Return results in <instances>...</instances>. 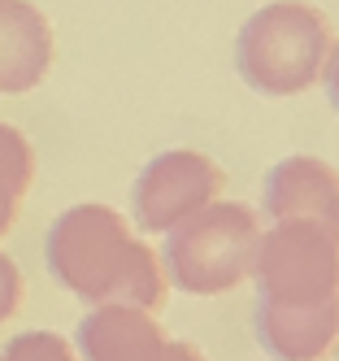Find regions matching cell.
Wrapping results in <instances>:
<instances>
[{"mask_svg":"<svg viewBox=\"0 0 339 361\" xmlns=\"http://www.w3.org/2000/svg\"><path fill=\"white\" fill-rule=\"evenodd\" d=\"M257 344L274 361H322L339 344V235L313 222L261 226L252 274Z\"/></svg>","mask_w":339,"mask_h":361,"instance_id":"1","label":"cell"},{"mask_svg":"<svg viewBox=\"0 0 339 361\" xmlns=\"http://www.w3.org/2000/svg\"><path fill=\"white\" fill-rule=\"evenodd\" d=\"M48 274L83 305H135L152 309L166 305V270L130 222L109 204H70L52 218L44 235Z\"/></svg>","mask_w":339,"mask_h":361,"instance_id":"2","label":"cell"},{"mask_svg":"<svg viewBox=\"0 0 339 361\" xmlns=\"http://www.w3.org/2000/svg\"><path fill=\"white\" fill-rule=\"evenodd\" d=\"M261 214L270 222H313L339 235V170L322 157H283L261 183Z\"/></svg>","mask_w":339,"mask_h":361,"instance_id":"6","label":"cell"},{"mask_svg":"<svg viewBox=\"0 0 339 361\" xmlns=\"http://www.w3.org/2000/svg\"><path fill=\"white\" fill-rule=\"evenodd\" d=\"M331 357H335V361H339V344H335V348H331Z\"/></svg>","mask_w":339,"mask_h":361,"instance_id":"13","label":"cell"},{"mask_svg":"<svg viewBox=\"0 0 339 361\" xmlns=\"http://www.w3.org/2000/svg\"><path fill=\"white\" fill-rule=\"evenodd\" d=\"M261 240V218L248 204L214 200L209 209L183 218L166 231L161 270L187 296H226L252 274V257Z\"/></svg>","mask_w":339,"mask_h":361,"instance_id":"4","label":"cell"},{"mask_svg":"<svg viewBox=\"0 0 339 361\" xmlns=\"http://www.w3.org/2000/svg\"><path fill=\"white\" fill-rule=\"evenodd\" d=\"M22 296H26L22 270L13 266V257H9V252H0V322L18 318V309H22Z\"/></svg>","mask_w":339,"mask_h":361,"instance_id":"11","label":"cell"},{"mask_svg":"<svg viewBox=\"0 0 339 361\" xmlns=\"http://www.w3.org/2000/svg\"><path fill=\"white\" fill-rule=\"evenodd\" d=\"M35 183V148L18 126L0 122V235H9Z\"/></svg>","mask_w":339,"mask_h":361,"instance_id":"9","label":"cell"},{"mask_svg":"<svg viewBox=\"0 0 339 361\" xmlns=\"http://www.w3.org/2000/svg\"><path fill=\"white\" fill-rule=\"evenodd\" d=\"M0 361H78V353L57 331H22L5 344Z\"/></svg>","mask_w":339,"mask_h":361,"instance_id":"10","label":"cell"},{"mask_svg":"<svg viewBox=\"0 0 339 361\" xmlns=\"http://www.w3.org/2000/svg\"><path fill=\"white\" fill-rule=\"evenodd\" d=\"M174 335L161 331L148 309L96 305L78 322V357L83 361H166Z\"/></svg>","mask_w":339,"mask_h":361,"instance_id":"7","label":"cell"},{"mask_svg":"<svg viewBox=\"0 0 339 361\" xmlns=\"http://www.w3.org/2000/svg\"><path fill=\"white\" fill-rule=\"evenodd\" d=\"M322 83H326L331 109L339 114V39H335V48H331V61H326V70H322Z\"/></svg>","mask_w":339,"mask_h":361,"instance_id":"12","label":"cell"},{"mask_svg":"<svg viewBox=\"0 0 339 361\" xmlns=\"http://www.w3.org/2000/svg\"><path fill=\"white\" fill-rule=\"evenodd\" d=\"M52 22L31 0H0V96L35 92L52 70Z\"/></svg>","mask_w":339,"mask_h":361,"instance_id":"8","label":"cell"},{"mask_svg":"<svg viewBox=\"0 0 339 361\" xmlns=\"http://www.w3.org/2000/svg\"><path fill=\"white\" fill-rule=\"evenodd\" d=\"M222 170L196 148H166L135 174L130 188V222L144 235H166L183 218L209 209L222 196Z\"/></svg>","mask_w":339,"mask_h":361,"instance_id":"5","label":"cell"},{"mask_svg":"<svg viewBox=\"0 0 339 361\" xmlns=\"http://www.w3.org/2000/svg\"><path fill=\"white\" fill-rule=\"evenodd\" d=\"M335 31L309 0H274L257 9L235 35V70L261 96H300L322 83Z\"/></svg>","mask_w":339,"mask_h":361,"instance_id":"3","label":"cell"}]
</instances>
